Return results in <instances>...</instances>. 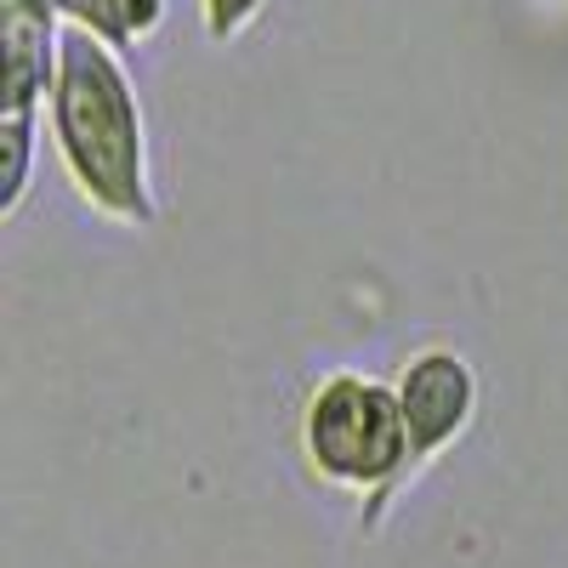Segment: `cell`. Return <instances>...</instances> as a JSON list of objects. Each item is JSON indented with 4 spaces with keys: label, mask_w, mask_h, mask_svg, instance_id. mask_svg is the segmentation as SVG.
<instances>
[{
    "label": "cell",
    "mask_w": 568,
    "mask_h": 568,
    "mask_svg": "<svg viewBox=\"0 0 568 568\" xmlns=\"http://www.w3.org/2000/svg\"><path fill=\"white\" fill-rule=\"evenodd\" d=\"M393 387L409 433V466H404V489H409L426 466L471 433V420H478V369L455 347H420L398 364Z\"/></svg>",
    "instance_id": "obj_4"
},
{
    "label": "cell",
    "mask_w": 568,
    "mask_h": 568,
    "mask_svg": "<svg viewBox=\"0 0 568 568\" xmlns=\"http://www.w3.org/2000/svg\"><path fill=\"white\" fill-rule=\"evenodd\" d=\"M58 12H63L69 23H85V29L109 34V0H58Z\"/></svg>",
    "instance_id": "obj_6"
},
{
    "label": "cell",
    "mask_w": 568,
    "mask_h": 568,
    "mask_svg": "<svg viewBox=\"0 0 568 568\" xmlns=\"http://www.w3.org/2000/svg\"><path fill=\"white\" fill-rule=\"evenodd\" d=\"M302 455L324 489L358 495L364 529H382L387 506L404 495L409 433L393 382H375L358 369H336L302 404Z\"/></svg>",
    "instance_id": "obj_2"
},
{
    "label": "cell",
    "mask_w": 568,
    "mask_h": 568,
    "mask_svg": "<svg viewBox=\"0 0 568 568\" xmlns=\"http://www.w3.org/2000/svg\"><path fill=\"white\" fill-rule=\"evenodd\" d=\"M52 149L74 194L120 222V227H154L160 194L149 171V125H142L136 85L125 74L120 45L85 23H63V52L52 80Z\"/></svg>",
    "instance_id": "obj_1"
},
{
    "label": "cell",
    "mask_w": 568,
    "mask_h": 568,
    "mask_svg": "<svg viewBox=\"0 0 568 568\" xmlns=\"http://www.w3.org/2000/svg\"><path fill=\"white\" fill-rule=\"evenodd\" d=\"M262 12H267V0H200V23H205V34H211L216 45L240 40Z\"/></svg>",
    "instance_id": "obj_5"
},
{
    "label": "cell",
    "mask_w": 568,
    "mask_h": 568,
    "mask_svg": "<svg viewBox=\"0 0 568 568\" xmlns=\"http://www.w3.org/2000/svg\"><path fill=\"white\" fill-rule=\"evenodd\" d=\"M63 12L58 0H0V154H7V182H0V216H18L34 187V149H40V114L52 103L58 52H63Z\"/></svg>",
    "instance_id": "obj_3"
}]
</instances>
